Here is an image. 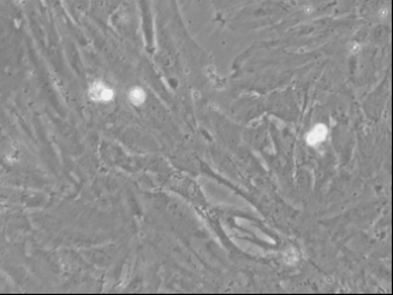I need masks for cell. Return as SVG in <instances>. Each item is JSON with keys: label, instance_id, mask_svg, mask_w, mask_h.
I'll return each mask as SVG.
<instances>
[{"label": "cell", "instance_id": "6da1fadb", "mask_svg": "<svg viewBox=\"0 0 393 295\" xmlns=\"http://www.w3.org/2000/svg\"><path fill=\"white\" fill-rule=\"evenodd\" d=\"M89 97L94 101L107 102L113 99V91L102 82H94L89 88Z\"/></svg>", "mask_w": 393, "mask_h": 295}, {"label": "cell", "instance_id": "7a4b0ae2", "mask_svg": "<svg viewBox=\"0 0 393 295\" xmlns=\"http://www.w3.org/2000/svg\"><path fill=\"white\" fill-rule=\"evenodd\" d=\"M327 127L325 124H316L312 130L309 131V134L307 135V142L310 146H315L325 140L327 137Z\"/></svg>", "mask_w": 393, "mask_h": 295}, {"label": "cell", "instance_id": "3957f363", "mask_svg": "<svg viewBox=\"0 0 393 295\" xmlns=\"http://www.w3.org/2000/svg\"><path fill=\"white\" fill-rule=\"evenodd\" d=\"M129 100L133 102L134 105H141L146 100V93L141 88H133L129 92Z\"/></svg>", "mask_w": 393, "mask_h": 295}]
</instances>
